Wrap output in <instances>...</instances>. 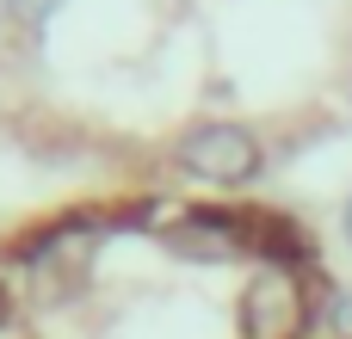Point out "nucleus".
<instances>
[{
	"mask_svg": "<svg viewBox=\"0 0 352 339\" xmlns=\"http://www.w3.org/2000/svg\"><path fill=\"white\" fill-rule=\"evenodd\" d=\"M25 6H31V19H50V12H56L62 0H25Z\"/></svg>",
	"mask_w": 352,
	"mask_h": 339,
	"instance_id": "20e7f679",
	"label": "nucleus"
},
{
	"mask_svg": "<svg viewBox=\"0 0 352 339\" xmlns=\"http://www.w3.org/2000/svg\"><path fill=\"white\" fill-rule=\"evenodd\" d=\"M303 327H309L303 272L260 266L248 278V296H241V339H303Z\"/></svg>",
	"mask_w": 352,
	"mask_h": 339,
	"instance_id": "f03ea898",
	"label": "nucleus"
},
{
	"mask_svg": "<svg viewBox=\"0 0 352 339\" xmlns=\"http://www.w3.org/2000/svg\"><path fill=\"white\" fill-rule=\"evenodd\" d=\"M167 247L179 259H198V266H223L235 253H248L241 241V210H192L167 229Z\"/></svg>",
	"mask_w": 352,
	"mask_h": 339,
	"instance_id": "7ed1b4c3",
	"label": "nucleus"
},
{
	"mask_svg": "<svg viewBox=\"0 0 352 339\" xmlns=\"http://www.w3.org/2000/svg\"><path fill=\"white\" fill-rule=\"evenodd\" d=\"M340 229H346V241H352V191H346V210H340Z\"/></svg>",
	"mask_w": 352,
	"mask_h": 339,
	"instance_id": "39448f33",
	"label": "nucleus"
},
{
	"mask_svg": "<svg viewBox=\"0 0 352 339\" xmlns=\"http://www.w3.org/2000/svg\"><path fill=\"white\" fill-rule=\"evenodd\" d=\"M173 161H179V173H192L204 185H248L266 167V148H260V136L248 124H223L217 117V124L186 130L179 148H173Z\"/></svg>",
	"mask_w": 352,
	"mask_h": 339,
	"instance_id": "f257e3e1",
	"label": "nucleus"
}]
</instances>
